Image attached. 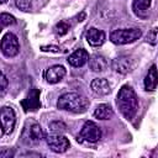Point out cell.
Masks as SVG:
<instances>
[{
  "mask_svg": "<svg viewBox=\"0 0 158 158\" xmlns=\"http://www.w3.org/2000/svg\"><path fill=\"white\" fill-rule=\"evenodd\" d=\"M116 105L122 114V116L127 120H132L138 109V98L130 85H123L116 98Z\"/></svg>",
  "mask_w": 158,
  "mask_h": 158,
  "instance_id": "obj_1",
  "label": "cell"
},
{
  "mask_svg": "<svg viewBox=\"0 0 158 158\" xmlns=\"http://www.w3.org/2000/svg\"><path fill=\"white\" fill-rule=\"evenodd\" d=\"M88 106H89V100L78 93H65L57 101V107L59 110H64L74 114L85 112Z\"/></svg>",
  "mask_w": 158,
  "mask_h": 158,
  "instance_id": "obj_2",
  "label": "cell"
},
{
  "mask_svg": "<svg viewBox=\"0 0 158 158\" xmlns=\"http://www.w3.org/2000/svg\"><path fill=\"white\" fill-rule=\"evenodd\" d=\"M44 133L42 131V127L40 126L38 122L35 120H27L23 125L22 132H21V141L26 146H36L38 144L43 138Z\"/></svg>",
  "mask_w": 158,
  "mask_h": 158,
  "instance_id": "obj_3",
  "label": "cell"
},
{
  "mask_svg": "<svg viewBox=\"0 0 158 158\" xmlns=\"http://www.w3.org/2000/svg\"><path fill=\"white\" fill-rule=\"evenodd\" d=\"M141 36L142 30L139 28H121L110 33V41L115 44H127L137 41Z\"/></svg>",
  "mask_w": 158,
  "mask_h": 158,
  "instance_id": "obj_4",
  "label": "cell"
},
{
  "mask_svg": "<svg viewBox=\"0 0 158 158\" xmlns=\"http://www.w3.org/2000/svg\"><path fill=\"white\" fill-rule=\"evenodd\" d=\"M101 138V130L100 127L93 122V121H86L83 127H81V131H80V135L78 136V141H86V142H90V143H95L98 142L99 139Z\"/></svg>",
  "mask_w": 158,
  "mask_h": 158,
  "instance_id": "obj_5",
  "label": "cell"
},
{
  "mask_svg": "<svg viewBox=\"0 0 158 158\" xmlns=\"http://www.w3.org/2000/svg\"><path fill=\"white\" fill-rule=\"evenodd\" d=\"M1 52H2L4 56L10 57V58L19 54V52H20V43H19L17 37L14 33L7 32L2 37V40H1Z\"/></svg>",
  "mask_w": 158,
  "mask_h": 158,
  "instance_id": "obj_6",
  "label": "cell"
},
{
  "mask_svg": "<svg viewBox=\"0 0 158 158\" xmlns=\"http://www.w3.org/2000/svg\"><path fill=\"white\" fill-rule=\"evenodd\" d=\"M0 118H1V131L2 135H10L16 123V115L12 107L10 106H2L0 111Z\"/></svg>",
  "mask_w": 158,
  "mask_h": 158,
  "instance_id": "obj_7",
  "label": "cell"
},
{
  "mask_svg": "<svg viewBox=\"0 0 158 158\" xmlns=\"http://www.w3.org/2000/svg\"><path fill=\"white\" fill-rule=\"evenodd\" d=\"M46 142H47L48 147L51 148V151H53L56 153H64L70 146L69 139L65 136H62L60 133L47 135Z\"/></svg>",
  "mask_w": 158,
  "mask_h": 158,
  "instance_id": "obj_8",
  "label": "cell"
},
{
  "mask_svg": "<svg viewBox=\"0 0 158 158\" xmlns=\"http://www.w3.org/2000/svg\"><path fill=\"white\" fill-rule=\"evenodd\" d=\"M40 94H41V91L36 88H32L30 90L26 99H23L21 101V105H22L25 111H36L37 109H40V106H41Z\"/></svg>",
  "mask_w": 158,
  "mask_h": 158,
  "instance_id": "obj_9",
  "label": "cell"
},
{
  "mask_svg": "<svg viewBox=\"0 0 158 158\" xmlns=\"http://www.w3.org/2000/svg\"><path fill=\"white\" fill-rule=\"evenodd\" d=\"M65 73H67V70H65V68L63 65L56 64V65H52V67H49V68L46 69V72H44V79L49 84H56V83H59L64 78Z\"/></svg>",
  "mask_w": 158,
  "mask_h": 158,
  "instance_id": "obj_10",
  "label": "cell"
},
{
  "mask_svg": "<svg viewBox=\"0 0 158 158\" xmlns=\"http://www.w3.org/2000/svg\"><path fill=\"white\" fill-rule=\"evenodd\" d=\"M132 68H133V63L130 57L121 56L112 60V69L120 74H127L128 72L132 70Z\"/></svg>",
  "mask_w": 158,
  "mask_h": 158,
  "instance_id": "obj_11",
  "label": "cell"
},
{
  "mask_svg": "<svg viewBox=\"0 0 158 158\" xmlns=\"http://www.w3.org/2000/svg\"><path fill=\"white\" fill-rule=\"evenodd\" d=\"M105 40H106V35L102 30H99L96 27H90L86 31V41L93 47L101 46L105 42Z\"/></svg>",
  "mask_w": 158,
  "mask_h": 158,
  "instance_id": "obj_12",
  "label": "cell"
},
{
  "mask_svg": "<svg viewBox=\"0 0 158 158\" xmlns=\"http://www.w3.org/2000/svg\"><path fill=\"white\" fill-rule=\"evenodd\" d=\"M67 60L72 67L79 68V67H83L84 64H86V62H89V54L85 49H77L68 57Z\"/></svg>",
  "mask_w": 158,
  "mask_h": 158,
  "instance_id": "obj_13",
  "label": "cell"
},
{
  "mask_svg": "<svg viewBox=\"0 0 158 158\" xmlns=\"http://www.w3.org/2000/svg\"><path fill=\"white\" fill-rule=\"evenodd\" d=\"M90 89H91V91L94 94L100 95V96L107 95L111 91L109 81L106 79H104V78H96V79H94L90 83Z\"/></svg>",
  "mask_w": 158,
  "mask_h": 158,
  "instance_id": "obj_14",
  "label": "cell"
},
{
  "mask_svg": "<svg viewBox=\"0 0 158 158\" xmlns=\"http://www.w3.org/2000/svg\"><path fill=\"white\" fill-rule=\"evenodd\" d=\"M151 2H152V0H133L132 1L133 14L139 19H146L148 16Z\"/></svg>",
  "mask_w": 158,
  "mask_h": 158,
  "instance_id": "obj_15",
  "label": "cell"
},
{
  "mask_svg": "<svg viewBox=\"0 0 158 158\" xmlns=\"http://www.w3.org/2000/svg\"><path fill=\"white\" fill-rule=\"evenodd\" d=\"M144 89L148 90V91H153L157 89V85H158V70H157V67L153 64L147 75L144 77Z\"/></svg>",
  "mask_w": 158,
  "mask_h": 158,
  "instance_id": "obj_16",
  "label": "cell"
},
{
  "mask_svg": "<svg viewBox=\"0 0 158 158\" xmlns=\"http://www.w3.org/2000/svg\"><path fill=\"white\" fill-rule=\"evenodd\" d=\"M89 67L93 72H104L107 67V62L102 56L94 54L89 58Z\"/></svg>",
  "mask_w": 158,
  "mask_h": 158,
  "instance_id": "obj_17",
  "label": "cell"
},
{
  "mask_svg": "<svg viewBox=\"0 0 158 158\" xmlns=\"http://www.w3.org/2000/svg\"><path fill=\"white\" fill-rule=\"evenodd\" d=\"M112 116H114V110L107 104H100L94 111V117L99 120H110Z\"/></svg>",
  "mask_w": 158,
  "mask_h": 158,
  "instance_id": "obj_18",
  "label": "cell"
},
{
  "mask_svg": "<svg viewBox=\"0 0 158 158\" xmlns=\"http://www.w3.org/2000/svg\"><path fill=\"white\" fill-rule=\"evenodd\" d=\"M49 130L53 133H62V132H65L67 125L62 121H53V122L49 123Z\"/></svg>",
  "mask_w": 158,
  "mask_h": 158,
  "instance_id": "obj_19",
  "label": "cell"
},
{
  "mask_svg": "<svg viewBox=\"0 0 158 158\" xmlns=\"http://www.w3.org/2000/svg\"><path fill=\"white\" fill-rule=\"evenodd\" d=\"M69 28H70V26H69L65 21H59V22L56 25V27H54L56 33L59 35V36H64V35L69 31Z\"/></svg>",
  "mask_w": 158,
  "mask_h": 158,
  "instance_id": "obj_20",
  "label": "cell"
},
{
  "mask_svg": "<svg viewBox=\"0 0 158 158\" xmlns=\"http://www.w3.org/2000/svg\"><path fill=\"white\" fill-rule=\"evenodd\" d=\"M0 22L2 26H10V25H14L16 22L15 17L10 14H6V12H2L0 15Z\"/></svg>",
  "mask_w": 158,
  "mask_h": 158,
  "instance_id": "obj_21",
  "label": "cell"
},
{
  "mask_svg": "<svg viewBox=\"0 0 158 158\" xmlns=\"http://www.w3.org/2000/svg\"><path fill=\"white\" fill-rule=\"evenodd\" d=\"M147 42L151 43L152 46L158 43V27L152 28L148 33H147Z\"/></svg>",
  "mask_w": 158,
  "mask_h": 158,
  "instance_id": "obj_22",
  "label": "cell"
},
{
  "mask_svg": "<svg viewBox=\"0 0 158 158\" xmlns=\"http://www.w3.org/2000/svg\"><path fill=\"white\" fill-rule=\"evenodd\" d=\"M15 4H16V6H17L20 10L26 11V12L32 9V2H31V0H16Z\"/></svg>",
  "mask_w": 158,
  "mask_h": 158,
  "instance_id": "obj_23",
  "label": "cell"
},
{
  "mask_svg": "<svg viewBox=\"0 0 158 158\" xmlns=\"http://www.w3.org/2000/svg\"><path fill=\"white\" fill-rule=\"evenodd\" d=\"M0 83H1V96L5 94L6 89H7V78L4 73H1V79H0Z\"/></svg>",
  "mask_w": 158,
  "mask_h": 158,
  "instance_id": "obj_24",
  "label": "cell"
},
{
  "mask_svg": "<svg viewBox=\"0 0 158 158\" xmlns=\"http://www.w3.org/2000/svg\"><path fill=\"white\" fill-rule=\"evenodd\" d=\"M41 51H43V52H54V53H59V52H60V48L57 47V46H42V47H41Z\"/></svg>",
  "mask_w": 158,
  "mask_h": 158,
  "instance_id": "obj_25",
  "label": "cell"
},
{
  "mask_svg": "<svg viewBox=\"0 0 158 158\" xmlns=\"http://www.w3.org/2000/svg\"><path fill=\"white\" fill-rule=\"evenodd\" d=\"M11 156H12V153L6 148H2L0 152V158H10Z\"/></svg>",
  "mask_w": 158,
  "mask_h": 158,
  "instance_id": "obj_26",
  "label": "cell"
},
{
  "mask_svg": "<svg viewBox=\"0 0 158 158\" xmlns=\"http://www.w3.org/2000/svg\"><path fill=\"white\" fill-rule=\"evenodd\" d=\"M6 1H7V0H1V4H5Z\"/></svg>",
  "mask_w": 158,
  "mask_h": 158,
  "instance_id": "obj_27",
  "label": "cell"
}]
</instances>
